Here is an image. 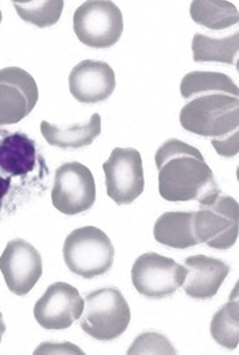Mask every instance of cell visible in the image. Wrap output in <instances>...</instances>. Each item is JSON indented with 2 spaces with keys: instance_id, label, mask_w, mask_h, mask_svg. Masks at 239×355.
<instances>
[{
  "instance_id": "6da1fadb",
  "label": "cell",
  "mask_w": 239,
  "mask_h": 355,
  "mask_svg": "<svg viewBox=\"0 0 239 355\" xmlns=\"http://www.w3.org/2000/svg\"><path fill=\"white\" fill-rule=\"evenodd\" d=\"M155 159L159 171V192L164 200H197L205 205L222 193L212 169L193 146L170 139L160 146Z\"/></svg>"
},
{
  "instance_id": "7a4b0ae2",
  "label": "cell",
  "mask_w": 239,
  "mask_h": 355,
  "mask_svg": "<svg viewBox=\"0 0 239 355\" xmlns=\"http://www.w3.org/2000/svg\"><path fill=\"white\" fill-rule=\"evenodd\" d=\"M180 121L184 130L211 137L222 157L231 158L238 154V98L223 94L195 96L182 107Z\"/></svg>"
},
{
  "instance_id": "3957f363",
  "label": "cell",
  "mask_w": 239,
  "mask_h": 355,
  "mask_svg": "<svg viewBox=\"0 0 239 355\" xmlns=\"http://www.w3.org/2000/svg\"><path fill=\"white\" fill-rule=\"evenodd\" d=\"M115 250L107 234L96 227L73 231L63 244V259L74 275L93 279L106 275L114 263Z\"/></svg>"
},
{
  "instance_id": "277c9868",
  "label": "cell",
  "mask_w": 239,
  "mask_h": 355,
  "mask_svg": "<svg viewBox=\"0 0 239 355\" xmlns=\"http://www.w3.org/2000/svg\"><path fill=\"white\" fill-rule=\"evenodd\" d=\"M81 328L100 342L115 340L122 336L131 320L130 307L118 288L106 287L85 297Z\"/></svg>"
},
{
  "instance_id": "5b68a950",
  "label": "cell",
  "mask_w": 239,
  "mask_h": 355,
  "mask_svg": "<svg viewBox=\"0 0 239 355\" xmlns=\"http://www.w3.org/2000/svg\"><path fill=\"white\" fill-rule=\"evenodd\" d=\"M238 202L227 195H219L212 202L200 205L193 211V232L198 244L215 250H229L238 239Z\"/></svg>"
},
{
  "instance_id": "8992f818",
  "label": "cell",
  "mask_w": 239,
  "mask_h": 355,
  "mask_svg": "<svg viewBox=\"0 0 239 355\" xmlns=\"http://www.w3.org/2000/svg\"><path fill=\"white\" fill-rule=\"evenodd\" d=\"M74 32L78 40L92 49H110L123 33V15L114 1L90 0L74 12Z\"/></svg>"
},
{
  "instance_id": "52a82bcc",
  "label": "cell",
  "mask_w": 239,
  "mask_h": 355,
  "mask_svg": "<svg viewBox=\"0 0 239 355\" xmlns=\"http://www.w3.org/2000/svg\"><path fill=\"white\" fill-rule=\"evenodd\" d=\"M186 268L156 252L140 255L131 268V282L138 294L149 299L173 295L183 284Z\"/></svg>"
},
{
  "instance_id": "ba28073f",
  "label": "cell",
  "mask_w": 239,
  "mask_h": 355,
  "mask_svg": "<svg viewBox=\"0 0 239 355\" xmlns=\"http://www.w3.org/2000/svg\"><path fill=\"white\" fill-rule=\"evenodd\" d=\"M51 198L54 207L66 216L88 211L96 200L92 172L78 162L63 164L55 173Z\"/></svg>"
},
{
  "instance_id": "9c48e42d",
  "label": "cell",
  "mask_w": 239,
  "mask_h": 355,
  "mask_svg": "<svg viewBox=\"0 0 239 355\" xmlns=\"http://www.w3.org/2000/svg\"><path fill=\"white\" fill-rule=\"evenodd\" d=\"M108 196L117 205H130L145 187L141 154L134 148H115L103 165Z\"/></svg>"
},
{
  "instance_id": "30bf717a",
  "label": "cell",
  "mask_w": 239,
  "mask_h": 355,
  "mask_svg": "<svg viewBox=\"0 0 239 355\" xmlns=\"http://www.w3.org/2000/svg\"><path fill=\"white\" fill-rule=\"evenodd\" d=\"M0 270L12 294L26 295L43 275V259L30 243L15 239L7 243L0 255Z\"/></svg>"
},
{
  "instance_id": "8fae6325",
  "label": "cell",
  "mask_w": 239,
  "mask_h": 355,
  "mask_svg": "<svg viewBox=\"0 0 239 355\" xmlns=\"http://www.w3.org/2000/svg\"><path fill=\"white\" fill-rule=\"evenodd\" d=\"M39 101L35 78L21 67L0 70V125H12L28 117Z\"/></svg>"
},
{
  "instance_id": "7c38bea8",
  "label": "cell",
  "mask_w": 239,
  "mask_h": 355,
  "mask_svg": "<svg viewBox=\"0 0 239 355\" xmlns=\"http://www.w3.org/2000/svg\"><path fill=\"white\" fill-rule=\"evenodd\" d=\"M39 171L48 173L35 140L23 132L0 129V173L14 182L26 181L32 175L41 176Z\"/></svg>"
},
{
  "instance_id": "4fadbf2b",
  "label": "cell",
  "mask_w": 239,
  "mask_h": 355,
  "mask_svg": "<svg viewBox=\"0 0 239 355\" xmlns=\"http://www.w3.org/2000/svg\"><path fill=\"white\" fill-rule=\"evenodd\" d=\"M84 299L67 283L51 284L35 304V318L44 329L70 328L84 311Z\"/></svg>"
},
{
  "instance_id": "5bb4252c",
  "label": "cell",
  "mask_w": 239,
  "mask_h": 355,
  "mask_svg": "<svg viewBox=\"0 0 239 355\" xmlns=\"http://www.w3.org/2000/svg\"><path fill=\"white\" fill-rule=\"evenodd\" d=\"M115 85L113 67L100 60H82L68 76L70 92L79 103L104 102L114 94Z\"/></svg>"
},
{
  "instance_id": "9a60e30c",
  "label": "cell",
  "mask_w": 239,
  "mask_h": 355,
  "mask_svg": "<svg viewBox=\"0 0 239 355\" xmlns=\"http://www.w3.org/2000/svg\"><path fill=\"white\" fill-rule=\"evenodd\" d=\"M184 268L183 291L186 295L200 300L216 295L230 273V266L226 262L202 254L189 257L184 261Z\"/></svg>"
},
{
  "instance_id": "2e32d148",
  "label": "cell",
  "mask_w": 239,
  "mask_h": 355,
  "mask_svg": "<svg viewBox=\"0 0 239 355\" xmlns=\"http://www.w3.org/2000/svg\"><path fill=\"white\" fill-rule=\"evenodd\" d=\"M41 133L50 146L63 150H77L90 146L102 133V117L93 114L89 122L73 125L70 128H59L47 121L40 123Z\"/></svg>"
},
{
  "instance_id": "e0dca14e",
  "label": "cell",
  "mask_w": 239,
  "mask_h": 355,
  "mask_svg": "<svg viewBox=\"0 0 239 355\" xmlns=\"http://www.w3.org/2000/svg\"><path fill=\"white\" fill-rule=\"evenodd\" d=\"M153 235L157 243L171 248H189L198 244L193 232V211H169L155 224Z\"/></svg>"
},
{
  "instance_id": "ac0fdd59",
  "label": "cell",
  "mask_w": 239,
  "mask_h": 355,
  "mask_svg": "<svg viewBox=\"0 0 239 355\" xmlns=\"http://www.w3.org/2000/svg\"><path fill=\"white\" fill-rule=\"evenodd\" d=\"M211 94H223L238 98V87L227 74L216 71H191L182 78V98L193 99L200 95Z\"/></svg>"
},
{
  "instance_id": "d6986e66",
  "label": "cell",
  "mask_w": 239,
  "mask_h": 355,
  "mask_svg": "<svg viewBox=\"0 0 239 355\" xmlns=\"http://www.w3.org/2000/svg\"><path fill=\"white\" fill-rule=\"evenodd\" d=\"M239 35L234 33L223 39H212L200 33L193 37L194 62H220L238 67Z\"/></svg>"
},
{
  "instance_id": "ffe728a7",
  "label": "cell",
  "mask_w": 239,
  "mask_h": 355,
  "mask_svg": "<svg viewBox=\"0 0 239 355\" xmlns=\"http://www.w3.org/2000/svg\"><path fill=\"white\" fill-rule=\"evenodd\" d=\"M190 15L195 24L212 31H223L238 22V10L230 1L194 0Z\"/></svg>"
},
{
  "instance_id": "44dd1931",
  "label": "cell",
  "mask_w": 239,
  "mask_h": 355,
  "mask_svg": "<svg viewBox=\"0 0 239 355\" xmlns=\"http://www.w3.org/2000/svg\"><path fill=\"white\" fill-rule=\"evenodd\" d=\"M211 335L222 347L234 350L239 343V302L237 297L226 303L211 321Z\"/></svg>"
},
{
  "instance_id": "7402d4cb",
  "label": "cell",
  "mask_w": 239,
  "mask_h": 355,
  "mask_svg": "<svg viewBox=\"0 0 239 355\" xmlns=\"http://www.w3.org/2000/svg\"><path fill=\"white\" fill-rule=\"evenodd\" d=\"M12 4L21 19L37 28H48L55 25L59 21L63 7H64L63 0H48V1L14 0Z\"/></svg>"
},
{
  "instance_id": "603a6c76",
  "label": "cell",
  "mask_w": 239,
  "mask_h": 355,
  "mask_svg": "<svg viewBox=\"0 0 239 355\" xmlns=\"http://www.w3.org/2000/svg\"><path fill=\"white\" fill-rule=\"evenodd\" d=\"M128 354H177V350L171 346L170 340L160 334L146 332L138 336L133 346L127 352Z\"/></svg>"
},
{
  "instance_id": "cb8c5ba5",
  "label": "cell",
  "mask_w": 239,
  "mask_h": 355,
  "mask_svg": "<svg viewBox=\"0 0 239 355\" xmlns=\"http://www.w3.org/2000/svg\"><path fill=\"white\" fill-rule=\"evenodd\" d=\"M40 353H48V354H52V353H60V354H67V353H77V354H84L82 350H79L78 347L70 345V343H59V345H54V343H46V345H41L37 350H36V354H40Z\"/></svg>"
},
{
  "instance_id": "d4e9b609",
  "label": "cell",
  "mask_w": 239,
  "mask_h": 355,
  "mask_svg": "<svg viewBox=\"0 0 239 355\" xmlns=\"http://www.w3.org/2000/svg\"><path fill=\"white\" fill-rule=\"evenodd\" d=\"M14 187V182L10 178H6L0 173V214L6 206V202L8 196L11 195V189Z\"/></svg>"
},
{
  "instance_id": "484cf974",
  "label": "cell",
  "mask_w": 239,
  "mask_h": 355,
  "mask_svg": "<svg viewBox=\"0 0 239 355\" xmlns=\"http://www.w3.org/2000/svg\"><path fill=\"white\" fill-rule=\"evenodd\" d=\"M4 332H6V324L3 321V314L0 313V343H1V338H3Z\"/></svg>"
},
{
  "instance_id": "4316f807",
  "label": "cell",
  "mask_w": 239,
  "mask_h": 355,
  "mask_svg": "<svg viewBox=\"0 0 239 355\" xmlns=\"http://www.w3.org/2000/svg\"><path fill=\"white\" fill-rule=\"evenodd\" d=\"M0 22H1V11H0Z\"/></svg>"
}]
</instances>
